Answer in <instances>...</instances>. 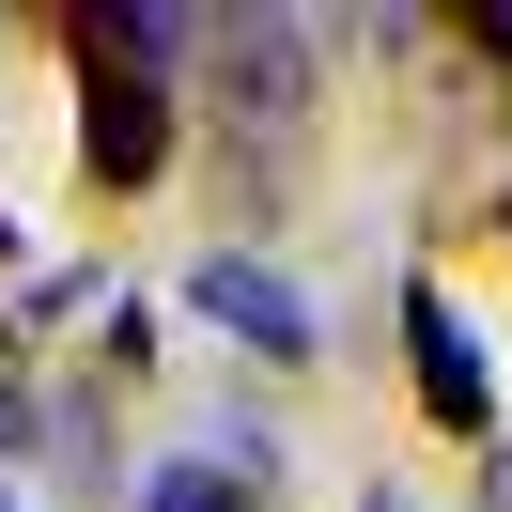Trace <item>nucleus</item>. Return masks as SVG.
Masks as SVG:
<instances>
[{
	"label": "nucleus",
	"mask_w": 512,
	"mask_h": 512,
	"mask_svg": "<svg viewBox=\"0 0 512 512\" xmlns=\"http://www.w3.org/2000/svg\"><path fill=\"white\" fill-rule=\"evenodd\" d=\"M187 295H202V311L233 326V342H264V357H311V295H295L280 264H233V249H218V264H202Z\"/></svg>",
	"instance_id": "obj_2"
},
{
	"label": "nucleus",
	"mask_w": 512,
	"mask_h": 512,
	"mask_svg": "<svg viewBox=\"0 0 512 512\" xmlns=\"http://www.w3.org/2000/svg\"><path fill=\"white\" fill-rule=\"evenodd\" d=\"M373 512H404V497H373Z\"/></svg>",
	"instance_id": "obj_6"
},
{
	"label": "nucleus",
	"mask_w": 512,
	"mask_h": 512,
	"mask_svg": "<svg viewBox=\"0 0 512 512\" xmlns=\"http://www.w3.org/2000/svg\"><path fill=\"white\" fill-rule=\"evenodd\" d=\"M156 156H171V94L140 63H94V187H156Z\"/></svg>",
	"instance_id": "obj_1"
},
{
	"label": "nucleus",
	"mask_w": 512,
	"mask_h": 512,
	"mask_svg": "<svg viewBox=\"0 0 512 512\" xmlns=\"http://www.w3.org/2000/svg\"><path fill=\"white\" fill-rule=\"evenodd\" d=\"M140 512H249V481H233V466H156Z\"/></svg>",
	"instance_id": "obj_4"
},
{
	"label": "nucleus",
	"mask_w": 512,
	"mask_h": 512,
	"mask_svg": "<svg viewBox=\"0 0 512 512\" xmlns=\"http://www.w3.org/2000/svg\"><path fill=\"white\" fill-rule=\"evenodd\" d=\"M0 512H16V481H0Z\"/></svg>",
	"instance_id": "obj_5"
},
{
	"label": "nucleus",
	"mask_w": 512,
	"mask_h": 512,
	"mask_svg": "<svg viewBox=\"0 0 512 512\" xmlns=\"http://www.w3.org/2000/svg\"><path fill=\"white\" fill-rule=\"evenodd\" d=\"M404 357H419V404H435L450 435H481V419H497V388H481V342L450 326V295H404Z\"/></svg>",
	"instance_id": "obj_3"
}]
</instances>
